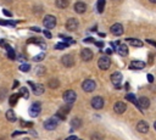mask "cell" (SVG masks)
Here are the masks:
<instances>
[{
  "label": "cell",
  "mask_w": 156,
  "mask_h": 140,
  "mask_svg": "<svg viewBox=\"0 0 156 140\" xmlns=\"http://www.w3.org/2000/svg\"><path fill=\"white\" fill-rule=\"evenodd\" d=\"M126 99H127L128 101L133 102V104H134V105L137 106V107L139 109V104H138V100L135 99V95H134V94H127V95H126Z\"/></svg>",
  "instance_id": "obj_28"
},
{
  "label": "cell",
  "mask_w": 156,
  "mask_h": 140,
  "mask_svg": "<svg viewBox=\"0 0 156 140\" xmlns=\"http://www.w3.org/2000/svg\"><path fill=\"white\" fill-rule=\"evenodd\" d=\"M22 140H29V139H28V138H24V139H22Z\"/></svg>",
  "instance_id": "obj_52"
},
{
  "label": "cell",
  "mask_w": 156,
  "mask_h": 140,
  "mask_svg": "<svg viewBox=\"0 0 156 140\" xmlns=\"http://www.w3.org/2000/svg\"><path fill=\"white\" fill-rule=\"evenodd\" d=\"M48 85H49V88H51V89H55V88H57L60 85V82H59V79H50L48 82Z\"/></svg>",
  "instance_id": "obj_29"
},
{
  "label": "cell",
  "mask_w": 156,
  "mask_h": 140,
  "mask_svg": "<svg viewBox=\"0 0 156 140\" xmlns=\"http://www.w3.org/2000/svg\"><path fill=\"white\" fill-rule=\"evenodd\" d=\"M150 3H152V4H156V0H149Z\"/></svg>",
  "instance_id": "obj_50"
},
{
  "label": "cell",
  "mask_w": 156,
  "mask_h": 140,
  "mask_svg": "<svg viewBox=\"0 0 156 140\" xmlns=\"http://www.w3.org/2000/svg\"><path fill=\"white\" fill-rule=\"evenodd\" d=\"M93 42H94L93 38H87V39H84V43H93Z\"/></svg>",
  "instance_id": "obj_44"
},
{
  "label": "cell",
  "mask_w": 156,
  "mask_h": 140,
  "mask_svg": "<svg viewBox=\"0 0 156 140\" xmlns=\"http://www.w3.org/2000/svg\"><path fill=\"white\" fill-rule=\"evenodd\" d=\"M111 33H112V34L113 36H122L123 34V31H125V29H123V26H122V24L121 23H115V24H112V26H111Z\"/></svg>",
  "instance_id": "obj_14"
},
{
  "label": "cell",
  "mask_w": 156,
  "mask_h": 140,
  "mask_svg": "<svg viewBox=\"0 0 156 140\" xmlns=\"http://www.w3.org/2000/svg\"><path fill=\"white\" fill-rule=\"evenodd\" d=\"M20 94L23 95L24 99H28V97H29V92H28L27 88H21V89H20Z\"/></svg>",
  "instance_id": "obj_32"
},
{
  "label": "cell",
  "mask_w": 156,
  "mask_h": 140,
  "mask_svg": "<svg viewBox=\"0 0 156 140\" xmlns=\"http://www.w3.org/2000/svg\"><path fill=\"white\" fill-rule=\"evenodd\" d=\"M6 119L7 121H10V122H15L16 121V114L12 110H9L6 112Z\"/></svg>",
  "instance_id": "obj_30"
},
{
  "label": "cell",
  "mask_w": 156,
  "mask_h": 140,
  "mask_svg": "<svg viewBox=\"0 0 156 140\" xmlns=\"http://www.w3.org/2000/svg\"><path fill=\"white\" fill-rule=\"evenodd\" d=\"M5 49L7 50V57H9V59H11V60H15V59H16V55H15L14 49H12L10 45H7V44H6Z\"/></svg>",
  "instance_id": "obj_27"
},
{
  "label": "cell",
  "mask_w": 156,
  "mask_h": 140,
  "mask_svg": "<svg viewBox=\"0 0 156 140\" xmlns=\"http://www.w3.org/2000/svg\"><path fill=\"white\" fill-rule=\"evenodd\" d=\"M65 140H78V139H77V136H76V135H71V136L66 138Z\"/></svg>",
  "instance_id": "obj_43"
},
{
  "label": "cell",
  "mask_w": 156,
  "mask_h": 140,
  "mask_svg": "<svg viewBox=\"0 0 156 140\" xmlns=\"http://www.w3.org/2000/svg\"><path fill=\"white\" fill-rule=\"evenodd\" d=\"M44 57H45V54L44 53H42V54H39V55H37L36 57H34V61L36 62H38V61H42V60H44Z\"/></svg>",
  "instance_id": "obj_35"
},
{
  "label": "cell",
  "mask_w": 156,
  "mask_h": 140,
  "mask_svg": "<svg viewBox=\"0 0 156 140\" xmlns=\"http://www.w3.org/2000/svg\"><path fill=\"white\" fill-rule=\"evenodd\" d=\"M147 82H149V83H152L154 82V76L152 75H147Z\"/></svg>",
  "instance_id": "obj_41"
},
{
  "label": "cell",
  "mask_w": 156,
  "mask_h": 140,
  "mask_svg": "<svg viewBox=\"0 0 156 140\" xmlns=\"http://www.w3.org/2000/svg\"><path fill=\"white\" fill-rule=\"evenodd\" d=\"M111 82H112V84L116 85V88H120V84H121V82H122V73L113 72L112 75H111Z\"/></svg>",
  "instance_id": "obj_16"
},
{
  "label": "cell",
  "mask_w": 156,
  "mask_h": 140,
  "mask_svg": "<svg viewBox=\"0 0 156 140\" xmlns=\"http://www.w3.org/2000/svg\"><path fill=\"white\" fill-rule=\"evenodd\" d=\"M137 130L139 131V133H142V134L147 133V131H149V124H147V122L139 121L138 124H137Z\"/></svg>",
  "instance_id": "obj_15"
},
{
  "label": "cell",
  "mask_w": 156,
  "mask_h": 140,
  "mask_svg": "<svg viewBox=\"0 0 156 140\" xmlns=\"http://www.w3.org/2000/svg\"><path fill=\"white\" fill-rule=\"evenodd\" d=\"M29 70H31V66L28 63H22V65H20V71L21 72H28Z\"/></svg>",
  "instance_id": "obj_34"
},
{
  "label": "cell",
  "mask_w": 156,
  "mask_h": 140,
  "mask_svg": "<svg viewBox=\"0 0 156 140\" xmlns=\"http://www.w3.org/2000/svg\"><path fill=\"white\" fill-rule=\"evenodd\" d=\"M61 63L65 67H72L75 65V59H73L72 55H63L61 57Z\"/></svg>",
  "instance_id": "obj_9"
},
{
  "label": "cell",
  "mask_w": 156,
  "mask_h": 140,
  "mask_svg": "<svg viewBox=\"0 0 156 140\" xmlns=\"http://www.w3.org/2000/svg\"><path fill=\"white\" fill-rule=\"evenodd\" d=\"M42 111V104L40 102H34L33 105L29 107V114L32 117H37L38 114Z\"/></svg>",
  "instance_id": "obj_8"
},
{
  "label": "cell",
  "mask_w": 156,
  "mask_h": 140,
  "mask_svg": "<svg viewBox=\"0 0 156 140\" xmlns=\"http://www.w3.org/2000/svg\"><path fill=\"white\" fill-rule=\"evenodd\" d=\"M22 134H26V133H24V131H19V130H16V131H14L12 136L15 138V136H17V135H22Z\"/></svg>",
  "instance_id": "obj_40"
},
{
  "label": "cell",
  "mask_w": 156,
  "mask_h": 140,
  "mask_svg": "<svg viewBox=\"0 0 156 140\" xmlns=\"http://www.w3.org/2000/svg\"><path fill=\"white\" fill-rule=\"evenodd\" d=\"M116 51L120 56H127L128 55V48L125 44H118V46L116 48Z\"/></svg>",
  "instance_id": "obj_20"
},
{
  "label": "cell",
  "mask_w": 156,
  "mask_h": 140,
  "mask_svg": "<svg viewBox=\"0 0 156 140\" xmlns=\"http://www.w3.org/2000/svg\"><path fill=\"white\" fill-rule=\"evenodd\" d=\"M112 53V50H111V49H108V50H106V54H108V55H110Z\"/></svg>",
  "instance_id": "obj_49"
},
{
  "label": "cell",
  "mask_w": 156,
  "mask_h": 140,
  "mask_svg": "<svg viewBox=\"0 0 156 140\" xmlns=\"http://www.w3.org/2000/svg\"><path fill=\"white\" fill-rule=\"evenodd\" d=\"M105 4H106V0H98V3H96V10H98V12H99V14H103L104 12Z\"/></svg>",
  "instance_id": "obj_23"
},
{
  "label": "cell",
  "mask_w": 156,
  "mask_h": 140,
  "mask_svg": "<svg viewBox=\"0 0 156 140\" xmlns=\"http://www.w3.org/2000/svg\"><path fill=\"white\" fill-rule=\"evenodd\" d=\"M28 84L32 87V89H33V93H34V95H42V94H44V85H42V84H36V83H33V82H28Z\"/></svg>",
  "instance_id": "obj_13"
},
{
  "label": "cell",
  "mask_w": 156,
  "mask_h": 140,
  "mask_svg": "<svg viewBox=\"0 0 156 140\" xmlns=\"http://www.w3.org/2000/svg\"><path fill=\"white\" fill-rule=\"evenodd\" d=\"M44 36H45L46 38H49V39H50V38H53V36H51V33H50V32H49V29H45V31H44Z\"/></svg>",
  "instance_id": "obj_39"
},
{
  "label": "cell",
  "mask_w": 156,
  "mask_h": 140,
  "mask_svg": "<svg viewBox=\"0 0 156 140\" xmlns=\"http://www.w3.org/2000/svg\"><path fill=\"white\" fill-rule=\"evenodd\" d=\"M71 107H72V104H67V105H63V106H61V107L59 109V111H57L56 116L59 117L60 119L65 121V119H66V116L68 114V112L71 111Z\"/></svg>",
  "instance_id": "obj_3"
},
{
  "label": "cell",
  "mask_w": 156,
  "mask_h": 140,
  "mask_svg": "<svg viewBox=\"0 0 156 140\" xmlns=\"http://www.w3.org/2000/svg\"><path fill=\"white\" fill-rule=\"evenodd\" d=\"M67 46H68L67 43H57L55 45V49H56V50H63V49H66Z\"/></svg>",
  "instance_id": "obj_33"
},
{
  "label": "cell",
  "mask_w": 156,
  "mask_h": 140,
  "mask_svg": "<svg viewBox=\"0 0 156 140\" xmlns=\"http://www.w3.org/2000/svg\"><path fill=\"white\" fill-rule=\"evenodd\" d=\"M93 56H94L93 51L90 50V49H88V48L83 49V50L80 51V57H82V60L85 61V62H88V61L92 60V59H93Z\"/></svg>",
  "instance_id": "obj_10"
},
{
  "label": "cell",
  "mask_w": 156,
  "mask_h": 140,
  "mask_svg": "<svg viewBox=\"0 0 156 140\" xmlns=\"http://www.w3.org/2000/svg\"><path fill=\"white\" fill-rule=\"evenodd\" d=\"M154 128H155V130H156V122L154 123Z\"/></svg>",
  "instance_id": "obj_51"
},
{
  "label": "cell",
  "mask_w": 156,
  "mask_h": 140,
  "mask_svg": "<svg viewBox=\"0 0 156 140\" xmlns=\"http://www.w3.org/2000/svg\"><path fill=\"white\" fill-rule=\"evenodd\" d=\"M43 24H44V27L46 29H53L55 28L56 26V17L53 15H46L44 20H43Z\"/></svg>",
  "instance_id": "obj_1"
},
{
  "label": "cell",
  "mask_w": 156,
  "mask_h": 140,
  "mask_svg": "<svg viewBox=\"0 0 156 140\" xmlns=\"http://www.w3.org/2000/svg\"><path fill=\"white\" fill-rule=\"evenodd\" d=\"M95 88H96V83H95L93 79H85L83 83H82V89H83L85 93H92V92H94Z\"/></svg>",
  "instance_id": "obj_4"
},
{
  "label": "cell",
  "mask_w": 156,
  "mask_h": 140,
  "mask_svg": "<svg viewBox=\"0 0 156 140\" xmlns=\"http://www.w3.org/2000/svg\"><path fill=\"white\" fill-rule=\"evenodd\" d=\"M95 44H96L98 48H103V46H104V43H103V42H96Z\"/></svg>",
  "instance_id": "obj_46"
},
{
  "label": "cell",
  "mask_w": 156,
  "mask_h": 140,
  "mask_svg": "<svg viewBox=\"0 0 156 140\" xmlns=\"http://www.w3.org/2000/svg\"><path fill=\"white\" fill-rule=\"evenodd\" d=\"M31 29H32V31H34V32H39V33H40V29H39L38 27H32Z\"/></svg>",
  "instance_id": "obj_48"
},
{
  "label": "cell",
  "mask_w": 156,
  "mask_h": 140,
  "mask_svg": "<svg viewBox=\"0 0 156 140\" xmlns=\"http://www.w3.org/2000/svg\"><path fill=\"white\" fill-rule=\"evenodd\" d=\"M71 126H72V129H78L82 127V119L79 118H73L71 121Z\"/></svg>",
  "instance_id": "obj_26"
},
{
  "label": "cell",
  "mask_w": 156,
  "mask_h": 140,
  "mask_svg": "<svg viewBox=\"0 0 156 140\" xmlns=\"http://www.w3.org/2000/svg\"><path fill=\"white\" fill-rule=\"evenodd\" d=\"M3 12H4L5 16H9V17H11V16H12V14L10 11H7V10H3Z\"/></svg>",
  "instance_id": "obj_42"
},
{
  "label": "cell",
  "mask_w": 156,
  "mask_h": 140,
  "mask_svg": "<svg viewBox=\"0 0 156 140\" xmlns=\"http://www.w3.org/2000/svg\"><path fill=\"white\" fill-rule=\"evenodd\" d=\"M17 87H19V80H15V82H14V85H12V88H14V89H16Z\"/></svg>",
  "instance_id": "obj_47"
},
{
  "label": "cell",
  "mask_w": 156,
  "mask_h": 140,
  "mask_svg": "<svg viewBox=\"0 0 156 140\" xmlns=\"http://www.w3.org/2000/svg\"><path fill=\"white\" fill-rule=\"evenodd\" d=\"M78 140H80V139H78Z\"/></svg>",
  "instance_id": "obj_53"
},
{
  "label": "cell",
  "mask_w": 156,
  "mask_h": 140,
  "mask_svg": "<svg viewBox=\"0 0 156 140\" xmlns=\"http://www.w3.org/2000/svg\"><path fill=\"white\" fill-rule=\"evenodd\" d=\"M20 96H21V94H11V95H10V100H9L10 106H15L16 104H17Z\"/></svg>",
  "instance_id": "obj_25"
},
{
  "label": "cell",
  "mask_w": 156,
  "mask_h": 140,
  "mask_svg": "<svg viewBox=\"0 0 156 140\" xmlns=\"http://www.w3.org/2000/svg\"><path fill=\"white\" fill-rule=\"evenodd\" d=\"M127 110V105L125 102H122V101H117L116 104L113 105V111L116 112L117 114H122V113H125Z\"/></svg>",
  "instance_id": "obj_11"
},
{
  "label": "cell",
  "mask_w": 156,
  "mask_h": 140,
  "mask_svg": "<svg viewBox=\"0 0 156 140\" xmlns=\"http://www.w3.org/2000/svg\"><path fill=\"white\" fill-rule=\"evenodd\" d=\"M0 24H1V26H12V27H15V26H16V22H15V21H5V20H0Z\"/></svg>",
  "instance_id": "obj_31"
},
{
  "label": "cell",
  "mask_w": 156,
  "mask_h": 140,
  "mask_svg": "<svg viewBox=\"0 0 156 140\" xmlns=\"http://www.w3.org/2000/svg\"><path fill=\"white\" fill-rule=\"evenodd\" d=\"M146 42H147V43H149V44H152V45H154V46L156 48V43L154 42V40H151V39H147V40H146Z\"/></svg>",
  "instance_id": "obj_45"
},
{
  "label": "cell",
  "mask_w": 156,
  "mask_h": 140,
  "mask_svg": "<svg viewBox=\"0 0 156 140\" xmlns=\"http://www.w3.org/2000/svg\"><path fill=\"white\" fill-rule=\"evenodd\" d=\"M63 101L66 102V104H73L76 101V99H77V94L76 92H73V90H66V92L63 93Z\"/></svg>",
  "instance_id": "obj_6"
},
{
  "label": "cell",
  "mask_w": 156,
  "mask_h": 140,
  "mask_svg": "<svg viewBox=\"0 0 156 140\" xmlns=\"http://www.w3.org/2000/svg\"><path fill=\"white\" fill-rule=\"evenodd\" d=\"M98 66H99V68L101 71H106V70H109L110 68V66H111V60H110V57L109 56H101L99 61H98Z\"/></svg>",
  "instance_id": "obj_5"
},
{
  "label": "cell",
  "mask_w": 156,
  "mask_h": 140,
  "mask_svg": "<svg viewBox=\"0 0 156 140\" xmlns=\"http://www.w3.org/2000/svg\"><path fill=\"white\" fill-rule=\"evenodd\" d=\"M90 105L95 110H101L104 107V99L101 96H94L90 101Z\"/></svg>",
  "instance_id": "obj_7"
},
{
  "label": "cell",
  "mask_w": 156,
  "mask_h": 140,
  "mask_svg": "<svg viewBox=\"0 0 156 140\" xmlns=\"http://www.w3.org/2000/svg\"><path fill=\"white\" fill-rule=\"evenodd\" d=\"M90 140H103V138H101V135H100V134L95 133V134H93V135H92Z\"/></svg>",
  "instance_id": "obj_37"
},
{
  "label": "cell",
  "mask_w": 156,
  "mask_h": 140,
  "mask_svg": "<svg viewBox=\"0 0 156 140\" xmlns=\"http://www.w3.org/2000/svg\"><path fill=\"white\" fill-rule=\"evenodd\" d=\"M20 122L22 123V124H21L22 127H28V128H32V126H33V123H32V122H24L23 119H21Z\"/></svg>",
  "instance_id": "obj_36"
},
{
  "label": "cell",
  "mask_w": 156,
  "mask_h": 140,
  "mask_svg": "<svg viewBox=\"0 0 156 140\" xmlns=\"http://www.w3.org/2000/svg\"><path fill=\"white\" fill-rule=\"evenodd\" d=\"M27 44H38V45H40V48H42V49H45L46 48L45 43L40 38H31V39L27 40Z\"/></svg>",
  "instance_id": "obj_21"
},
{
  "label": "cell",
  "mask_w": 156,
  "mask_h": 140,
  "mask_svg": "<svg viewBox=\"0 0 156 140\" xmlns=\"http://www.w3.org/2000/svg\"><path fill=\"white\" fill-rule=\"evenodd\" d=\"M127 42L132 46H135V48H142L143 46V42L139 40V39H127Z\"/></svg>",
  "instance_id": "obj_24"
},
{
  "label": "cell",
  "mask_w": 156,
  "mask_h": 140,
  "mask_svg": "<svg viewBox=\"0 0 156 140\" xmlns=\"http://www.w3.org/2000/svg\"><path fill=\"white\" fill-rule=\"evenodd\" d=\"M138 104H139V110H146V109H149V106H150V100L147 97L143 96L138 100Z\"/></svg>",
  "instance_id": "obj_18"
},
{
  "label": "cell",
  "mask_w": 156,
  "mask_h": 140,
  "mask_svg": "<svg viewBox=\"0 0 156 140\" xmlns=\"http://www.w3.org/2000/svg\"><path fill=\"white\" fill-rule=\"evenodd\" d=\"M6 93H7V92H6L5 89H1V90H0V100H4Z\"/></svg>",
  "instance_id": "obj_38"
},
{
  "label": "cell",
  "mask_w": 156,
  "mask_h": 140,
  "mask_svg": "<svg viewBox=\"0 0 156 140\" xmlns=\"http://www.w3.org/2000/svg\"><path fill=\"white\" fill-rule=\"evenodd\" d=\"M57 124H59V117H57V116L50 117L49 119H46L44 122V128L46 130H54V129H56Z\"/></svg>",
  "instance_id": "obj_2"
},
{
  "label": "cell",
  "mask_w": 156,
  "mask_h": 140,
  "mask_svg": "<svg viewBox=\"0 0 156 140\" xmlns=\"http://www.w3.org/2000/svg\"><path fill=\"white\" fill-rule=\"evenodd\" d=\"M144 67H145V62L144 61H139V60H134V61L130 62V65H129L130 70H137V71L143 70Z\"/></svg>",
  "instance_id": "obj_17"
},
{
  "label": "cell",
  "mask_w": 156,
  "mask_h": 140,
  "mask_svg": "<svg viewBox=\"0 0 156 140\" xmlns=\"http://www.w3.org/2000/svg\"><path fill=\"white\" fill-rule=\"evenodd\" d=\"M78 26H79V22L76 18H68L67 22H66V29L67 31H71V32L76 31L78 28Z\"/></svg>",
  "instance_id": "obj_12"
},
{
  "label": "cell",
  "mask_w": 156,
  "mask_h": 140,
  "mask_svg": "<svg viewBox=\"0 0 156 140\" xmlns=\"http://www.w3.org/2000/svg\"><path fill=\"white\" fill-rule=\"evenodd\" d=\"M75 11L77 14H84L87 11V5L83 1H77L75 4Z\"/></svg>",
  "instance_id": "obj_19"
},
{
  "label": "cell",
  "mask_w": 156,
  "mask_h": 140,
  "mask_svg": "<svg viewBox=\"0 0 156 140\" xmlns=\"http://www.w3.org/2000/svg\"><path fill=\"white\" fill-rule=\"evenodd\" d=\"M70 4V0H55V5L59 9H66Z\"/></svg>",
  "instance_id": "obj_22"
}]
</instances>
